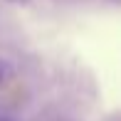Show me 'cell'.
I'll list each match as a JSON object with an SVG mask.
<instances>
[{"label":"cell","instance_id":"1","mask_svg":"<svg viewBox=\"0 0 121 121\" xmlns=\"http://www.w3.org/2000/svg\"><path fill=\"white\" fill-rule=\"evenodd\" d=\"M15 77V69L10 62H5V59H0V86H5L10 79Z\"/></svg>","mask_w":121,"mask_h":121},{"label":"cell","instance_id":"2","mask_svg":"<svg viewBox=\"0 0 121 121\" xmlns=\"http://www.w3.org/2000/svg\"><path fill=\"white\" fill-rule=\"evenodd\" d=\"M0 121H15V119H10V116H0Z\"/></svg>","mask_w":121,"mask_h":121},{"label":"cell","instance_id":"3","mask_svg":"<svg viewBox=\"0 0 121 121\" xmlns=\"http://www.w3.org/2000/svg\"><path fill=\"white\" fill-rule=\"evenodd\" d=\"M10 3H27V0H10Z\"/></svg>","mask_w":121,"mask_h":121}]
</instances>
